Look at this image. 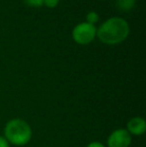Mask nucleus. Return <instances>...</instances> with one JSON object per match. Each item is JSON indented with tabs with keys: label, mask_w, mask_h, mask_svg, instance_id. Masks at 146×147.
<instances>
[{
	"label": "nucleus",
	"mask_w": 146,
	"mask_h": 147,
	"mask_svg": "<svg viewBox=\"0 0 146 147\" xmlns=\"http://www.w3.org/2000/svg\"><path fill=\"white\" fill-rule=\"evenodd\" d=\"M129 34V25L123 18L112 17L106 20L98 28L96 35L105 44L115 45L121 43Z\"/></svg>",
	"instance_id": "obj_1"
},
{
	"label": "nucleus",
	"mask_w": 146,
	"mask_h": 147,
	"mask_svg": "<svg viewBox=\"0 0 146 147\" xmlns=\"http://www.w3.org/2000/svg\"><path fill=\"white\" fill-rule=\"evenodd\" d=\"M4 137L9 144L16 146L26 145L32 137L31 127L25 120L14 118L6 123L4 128Z\"/></svg>",
	"instance_id": "obj_2"
},
{
	"label": "nucleus",
	"mask_w": 146,
	"mask_h": 147,
	"mask_svg": "<svg viewBox=\"0 0 146 147\" xmlns=\"http://www.w3.org/2000/svg\"><path fill=\"white\" fill-rule=\"evenodd\" d=\"M96 32H97V29L93 24L83 22L74 27L72 31V38L78 44L85 45L94 40Z\"/></svg>",
	"instance_id": "obj_3"
},
{
	"label": "nucleus",
	"mask_w": 146,
	"mask_h": 147,
	"mask_svg": "<svg viewBox=\"0 0 146 147\" xmlns=\"http://www.w3.org/2000/svg\"><path fill=\"white\" fill-rule=\"evenodd\" d=\"M132 141L130 133L124 128L116 129L108 136L107 146L108 147H129Z\"/></svg>",
	"instance_id": "obj_4"
},
{
	"label": "nucleus",
	"mask_w": 146,
	"mask_h": 147,
	"mask_svg": "<svg viewBox=\"0 0 146 147\" xmlns=\"http://www.w3.org/2000/svg\"><path fill=\"white\" fill-rule=\"evenodd\" d=\"M126 130L130 135H142L146 131V122L142 117H133L127 123Z\"/></svg>",
	"instance_id": "obj_5"
},
{
	"label": "nucleus",
	"mask_w": 146,
	"mask_h": 147,
	"mask_svg": "<svg viewBox=\"0 0 146 147\" xmlns=\"http://www.w3.org/2000/svg\"><path fill=\"white\" fill-rule=\"evenodd\" d=\"M136 0H117V6L122 11H129L135 6Z\"/></svg>",
	"instance_id": "obj_6"
},
{
	"label": "nucleus",
	"mask_w": 146,
	"mask_h": 147,
	"mask_svg": "<svg viewBox=\"0 0 146 147\" xmlns=\"http://www.w3.org/2000/svg\"><path fill=\"white\" fill-rule=\"evenodd\" d=\"M86 20H87V23H90V24H93L96 23V22L99 20V16L96 12L94 11H90L88 12L87 16H86Z\"/></svg>",
	"instance_id": "obj_7"
},
{
	"label": "nucleus",
	"mask_w": 146,
	"mask_h": 147,
	"mask_svg": "<svg viewBox=\"0 0 146 147\" xmlns=\"http://www.w3.org/2000/svg\"><path fill=\"white\" fill-rule=\"evenodd\" d=\"M24 2L30 7H40L43 4V0H24Z\"/></svg>",
	"instance_id": "obj_8"
},
{
	"label": "nucleus",
	"mask_w": 146,
	"mask_h": 147,
	"mask_svg": "<svg viewBox=\"0 0 146 147\" xmlns=\"http://www.w3.org/2000/svg\"><path fill=\"white\" fill-rule=\"evenodd\" d=\"M59 3V0H43V4L48 8H54Z\"/></svg>",
	"instance_id": "obj_9"
},
{
	"label": "nucleus",
	"mask_w": 146,
	"mask_h": 147,
	"mask_svg": "<svg viewBox=\"0 0 146 147\" xmlns=\"http://www.w3.org/2000/svg\"><path fill=\"white\" fill-rule=\"evenodd\" d=\"M0 147H10L9 142L6 140V138L4 136L0 135Z\"/></svg>",
	"instance_id": "obj_10"
},
{
	"label": "nucleus",
	"mask_w": 146,
	"mask_h": 147,
	"mask_svg": "<svg viewBox=\"0 0 146 147\" xmlns=\"http://www.w3.org/2000/svg\"><path fill=\"white\" fill-rule=\"evenodd\" d=\"M86 147H106L104 144H102L101 142H98V141H93L91 143H89Z\"/></svg>",
	"instance_id": "obj_11"
}]
</instances>
